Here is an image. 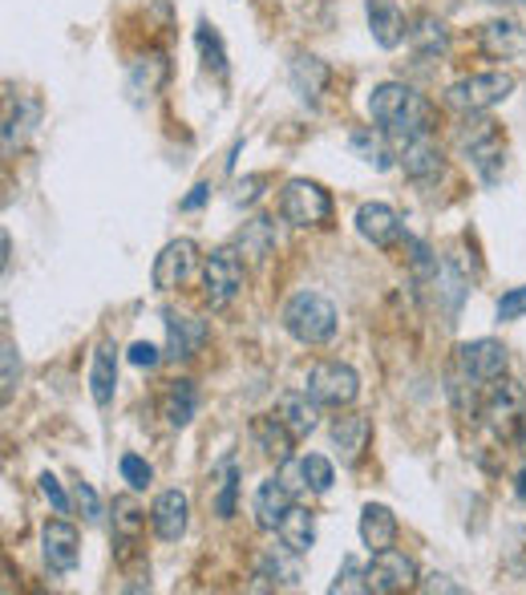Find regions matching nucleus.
<instances>
[{
  "mask_svg": "<svg viewBox=\"0 0 526 595\" xmlns=\"http://www.w3.org/2000/svg\"><path fill=\"white\" fill-rule=\"evenodd\" d=\"M368 114L373 122H381V130L393 142L405 146L418 134H430V106L418 90H409L401 81H381L377 90L368 93Z\"/></svg>",
  "mask_w": 526,
  "mask_h": 595,
  "instance_id": "obj_1",
  "label": "nucleus"
},
{
  "mask_svg": "<svg viewBox=\"0 0 526 595\" xmlns=\"http://www.w3.org/2000/svg\"><path fill=\"white\" fill-rule=\"evenodd\" d=\"M458 146L482 179H499L502 159H506V138H502L499 122L487 114H466L458 126Z\"/></svg>",
  "mask_w": 526,
  "mask_h": 595,
  "instance_id": "obj_2",
  "label": "nucleus"
},
{
  "mask_svg": "<svg viewBox=\"0 0 526 595\" xmlns=\"http://www.w3.org/2000/svg\"><path fill=\"white\" fill-rule=\"evenodd\" d=\"M284 329L300 344H324L336 336V308L320 291H296L284 305Z\"/></svg>",
  "mask_w": 526,
  "mask_h": 595,
  "instance_id": "obj_3",
  "label": "nucleus"
},
{
  "mask_svg": "<svg viewBox=\"0 0 526 595\" xmlns=\"http://www.w3.org/2000/svg\"><path fill=\"white\" fill-rule=\"evenodd\" d=\"M514 93V78L502 73V69H490V73H470V78L454 81L446 90V106H454L458 114H487L499 102H506Z\"/></svg>",
  "mask_w": 526,
  "mask_h": 595,
  "instance_id": "obj_4",
  "label": "nucleus"
},
{
  "mask_svg": "<svg viewBox=\"0 0 526 595\" xmlns=\"http://www.w3.org/2000/svg\"><path fill=\"white\" fill-rule=\"evenodd\" d=\"M239 291H243V260L236 248H215L203 260V300H207V308L224 312L236 305Z\"/></svg>",
  "mask_w": 526,
  "mask_h": 595,
  "instance_id": "obj_5",
  "label": "nucleus"
},
{
  "mask_svg": "<svg viewBox=\"0 0 526 595\" xmlns=\"http://www.w3.org/2000/svg\"><path fill=\"white\" fill-rule=\"evenodd\" d=\"M279 215L291 227H324L332 219V195L312 179H291L279 191Z\"/></svg>",
  "mask_w": 526,
  "mask_h": 595,
  "instance_id": "obj_6",
  "label": "nucleus"
},
{
  "mask_svg": "<svg viewBox=\"0 0 526 595\" xmlns=\"http://www.w3.org/2000/svg\"><path fill=\"white\" fill-rule=\"evenodd\" d=\"M304 389H308L320 405L348 410L356 397H361V377L353 373V365H341V361H316L312 369H308Z\"/></svg>",
  "mask_w": 526,
  "mask_h": 595,
  "instance_id": "obj_7",
  "label": "nucleus"
},
{
  "mask_svg": "<svg viewBox=\"0 0 526 595\" xmlns=\"http://www.w3.org/2000/svg\"><path fill=\"white\" fill-rule=\"evenodd\" d=\"M418 587V563L397 551V547H385V551H373V563H368V592L373 595H393Z\"/></svg>",
  "mask_w": 526,
  "mask_h": 595,
  "instance_id": "obj_8",
  "label": "nucleus"
},
{
  "mask_svg": "<svg viewBox=\"0 0 526 595\" xmlns=\"http://www.w3.org/2000/svg\"><path fill=\"white\" fill-rule=\"evenodd\" d=\"M506 361H511L506 357V344L490 341V336L458 344V369L470 381H499L502 373H506Z\"/></svg>",
  "mask_w": 526,
  "mask_h": 595,
  "instance_id": "obj_9",
  "label": "nucleus"
},
{
  "mask_svg": "<svg viewBox=\"0 0 526 595\" xmlns=\"http://www.w3.org/2000/svg\"><path fill=\"white\" fill-rule=\"evenodd\" d=\"M41 551H45V563H49L53 571H73L81 559V535L73 523H66V518H53V523H45V530H41Z\"/></svg>",
  "mask_w": 526,
  "mask_h": 595,
  "instance_id": "obj_10",
  "label": "nucleus"
},
{
  "mask_svg": "<svg viewBox=\"0 0 526 595\" xmlns=\"http://www.w3.org/2000/svg\"><path fill=\"white\" fill-rule=\"evenodd\" d=\"M195 264H198V248L191 239H174V243H167L162 255L155 260V288L158 291L183 288L186 279H191V272H195Z\"/></svg>",
  "mask_w": 526,
  "mask_h": 595,
  "instance_id": "obj_11",
  "label": "nucleus"
},
{
  "mask_svg": "<svg viewBox=\"0 0 526 595\" xmlns=\"http://www.w3.org/2000/svg\"><path fill=\"white\" fill-rule=\"evenodd\" d=\"M401 171L413 179V183H434L437 174L446 171V155L442 146L430 138V134H418L401 146Z\"/></svg>",
  "mask_w": 526,
  "mask_h": 595,
  "instance_id": "obj_12",
  "label": "nucleus"
},
{
  "mask_svg": "<svg viewBox=\"0 0 526 595\" xmlns=\"http://www.w3.org/2000/svg\"><path fill=\"white\" fill-rule=\"evenodd\" d=\"M523 405H526L523 389H514V385L502 381L499 389L487 397V405H482V417L490 422V430H494V434L518 437V417H523Z\"/></svg>",
  "mask_w": 526,
  "mask_h": 595,
  "instance_id": "obj_13",
  "label": "nucleus"
},
{
  "mask_svg": "<svg viewBox=\"0 0 526 595\" xmlns=\"http://www.w3.org/2000/svg\"><path fill=\"white\" fill-rule=\"evenodd\" d=\"M186 515H191V503L183 490H162L150 506V527L162 542H179L186 535Z\"/></svg>",
  "mask_w": 526,
  "mask_h": 595,
  "instance_id": "obj_14",
  "label": "nucleus"
},
{
  "mask_svg": "<svg viewBox=\"0 0 526 595\" xmlns=\"http://www.w3.org/2000/svg\"><path fill=\"white\" fill-rule=\"evenodd\" d=\"M356 231H361V239H368L373 248H393L397 239H401V215H397L389 203H361Z\"/></svg>",
  "mask_w": 526,
  "mask_h": 595,
  "instance_id": "obj_15",
  "label": "nucleus"
},
{
  "mask_svg": "<svg viewBox=\"0 0 526 595\" xmlns=\"http://www.w3.org/2000/svg\"><path fill=\"white\" fill-rule=\"evenodd\" d=\"M478 45L494 61H518V57H526V28L514 21H487L478 28Z\"/></svg>",
  "mask_w": 526,
  "mask_h": 595,
  "instance_id": "obj_16",
  "label": "nucleus"
},
{
  "mask_svg": "<svg viewBox=\"0 0 526 595\" xmlns=\"http://www.w3.org/2000/svg\"><path fill=\"white\" fill-rule=\"evenodd\" d=\"M365 16H368V33H373V41L381 49H397L409 37V21L397 9V0H365Z\"/></svg>",
  "mask_w": 526,
  "mask_h": 595,
  "instance_id": "obj_17",
  "label": "nucleus"
},
{
  "mask_svg": "<svg viewBox=\"0 0 526 595\" xmlns=\"http://www.w3.org/2000/svg\"><path fill=\"white\" fill-rule=\"evenodd\" d=\"M368 437H373V425H368L365 413H344V417H332V446L341 450L344 466H356L368 450Z\"/></svg>",
  "mask_w": 526,
  "mask_h": 595,
  "instance_id": "obj_18",
  "label": "nucleus"
},
{
  "mask_svg": "<svg viewBox=\"0 0 526 595\" xmlns=\"http://www.w3.org/2000/svg\"><path fill=\"white\" fill-rule=\"evenodd\" d=\"M291 506V490L279 482V478H267V482H260V490H255V499H251V515H255V527L260 530H276L279 518L288 515Z\"/></svg>",
  "mask_w": 526,
  "mask_h": 595,
  "instance_id": "obj_19",
  "label": "nucleus"
},
{
  "mask_svg": "<svg viewBox=\"0 0 526 595\" xmlns=\"http://www.w3.org/2000/svg\"><path fill=\"white\" fill-rule=\"evenodd\" d=\"M276 417L284 425H288V434L296 437V442H304V437L316 430V417H320V401H316L308 389L304 393H284L276 405Z\"/></svg>",
  "mask_w": 526,
  "mask_h": 595,
  "instance_id": "obj_20",
  "label": "nucleus"
},
{
  "mask_svg": "<svg viewBox=\"0 0 526 595\" xmlns=\"http://www.w3.org/2000/svg\"><path fill=\"white\" fill-rule=\"evenodd\" d=\"M279 542H284V551L288 556H308L316 542V518L312 511H304V506H288V515L279 518L276 527Z\"/></svg>",
  "mask_w": 526,
  "mask_h": 595,
  "instance_id": "obj_21",
  "label": "nucleus"
},
{
  "mask_svg": "<svg viewBox=\"0 0 526 595\" xmlns=\"http://www.w3.org/2000/svg\"><path fill=\"white\" fill-rule=\"evenodd\" d=\"M114 389H118V348L110 341L98 344V353H93V369H90V393L98 405H110L114 401Z\"/></svg>",
  "mask_w": 526,
  "mask_h": 595,
  "instance_id": "obj_22",
  "label": "nucleus"
},
{
  "mask_svg": "<svg viewBox=\"0 0 526 595\" xmlns=\"http://www.w3.org/2000/svg\"><path fill=\"white\" fill-rule=\"evenodd\" d=\"M167 332H171L167 357H174V361L195 357L198 348H203V341H207V324L195 317H174V312H167Z\"/></svg>",
  "mask_w": 526,
  "mask_h": 595,
  "instance_id": "obj_23",
  "label": "nucleus"
},
{
  "mask_svg": "<svg viewBox=\"0 0 526 595\" xmlns=\"http://www.w3.org/2000/svg\"><path fill=\"white\" fill-rule=\"evenodd\" d=\"M361 542L368 551H385L397 542V515L381 503H368L361 511Z\"/></svg>",
  "mask_w": 526,
  "mask_h": 595,
  "instance_id": "obj_24",
  "label": "nucleus"
},
{
  "mask_svg": "<svg viewBox=\"0 0 526 595\" xmlns=\"http://www.w3.org/2000/svg\"><path fill=\"white\" fill-rule=\"evenodd\" d=\"M324 85H329V66L320 61V57L312 54H300L296 61H291V90L300 93L304 102H320V93H324Z\"/></svg>",
  "mask_w": 526,
  "mask_h": 595,
  "instance_id": "obj_25",
  "label": "nucleus"
},
{
  "mask_svg": "<svg viewBox=\"0 0 526 595\" xmlns=\"http://www.w3.org/2000/svg\"><path fill=\"white\" fill-rule=\"evenodd\" d=\"M251 437H255V446H260L267 458H276V462H288L291 442H296L279 417H255V422H251Z\"/></svg>",
  "mask_w": 526,
  "mask_h": 595,
  "instance_id": "obj_26",
  "label": "nucleus"
},
{
  "mask_svg": "<svg viewBox=\"0 0 526 595\" xmlns=\"http://www.w3.org/2000/svg\"><path fill=\"white\" fill-rule=\"evenodd\" d=\"M198 410V393H195V381H171L167 397H162V417L174 425V430H183Z\"/></svg>",
  "mask_w": 526,
  "mask_h": 595,
  "instance_id": "obj_27",
  "label": "nucleus"
},
{
  "mask_svg": "<svg viewBox=\"0 0 526 595\" xmlns=\"http://www.w3.org/2000/svg\"><path fill=\"white\" fill-rule=\"evenodd\" d=\"M142 527H146V511H142V506L134 503L130 494L114 499V535H118L126 547H134V542H138Z\"/></svg>",
  "mask_w": 526,
  "mask_h": 595,
  "instance_id": "obj_28",
  "label": "nucleus"
},
{
  "mask_svg": "<svg viewBox=\"0 0 526 595\" xmlns=\"http://www.w3.org/2000/svg\"><path fill=\"white\" fill-rule=\"evenodd\" d=\"M239 248H243V255H251V260H263V255L276 248V224L272 219H251V224H243V231H239Z\"/></svg>",
  "mask_w": 526,
  "mask_h": 595,
  "instance_id": "obj_29",
  "label": "nucleus"
},
{
  "mask_svg": "<svg viewBox=\"0 0 526 595\" xmlns=\"http://www.w3.org/2000/svg\"><path fill=\"white\" fill-rule=\"evenodd\" d=\"M409 41L418 45V54L434 57V54H446L449 33H446V25H442L437 16H418V25L409 28Z\"/></svg>",
  "mask_w": 526,
  "mask_h": 595,
  "instance_id": "obj_30",
  "label": "nucleus"
},
{
  "mask_svg": "<svg viewBox=\"0 0 526 595\" xmlns=\"http://www.w3.org/2000/svg\"><path fill=\"white\" fill-rule=\"evenodd\" d=\"M162 78H167V57H162V54H150V57H142V61L134 66L130 85H134V90L155 93L158 85H162Z\"/></svg>",
  "mask_w": 526,
  "mask_h": 595,
  "instance_id": "obj_31",
  "label": "nucleus"
},
{
  "mask_svg": "<svg viewBox=\"0 0 526 595\" xmlns=\"http://www.w3.org/2000/svg\"><path fill=\"white\" fill-rule=\"evenodd\" d=\"M353 150L361 155L365 162H373L377 171H389V150H385V142L377 138V134H368V130H353Z\"/></svg>",
  "mask_w": 526,
  "mask_h": 595,
  "instance_id": "obj_32",
  "label": "nucleus"
},
{
  "mask_svg": "<svg viewBox=\"0 0 526 595\" xmlns=\"http://www.w3.org/2000/svg\"><path fill=\"white\" fill-rule=\"evenodd\" d=\"M329 592L332 595H341V592H368V568H361L356 559H344Z\"/></svg>",
  "mask_w": 526,
  "mask_h": 595,
  "instance_id": "obj_33",
  "label": "nucleus"
},
{
  "mask_svg": "<svg viewBox=\"0 0 526 595\" xmlns=\"http://www.w3.org/2000/svg\"><path fill=\"white\" fill-rule=\"evenodd\" d=\"M198 49H203V57H207V69H215L219 78L227 73V54H224V41H219V33L210 25H198Z\"/></svg>",
  "mask_w": 526,
  "mask_h": 595,
  "instance_id": "obj_34",
  "label": "nucleus"
},
{
  "mask_svg": "<svg viewBox=\"0 0 526 595\" xmlns=\"http://www.w3.org/2000/svg\"><path fill=\"white\" fill-rule=\"evenodd\" d=\"M300 466H304V478H308V490L324 494V490L332 487V462L324 454H308V458H300Z\"/></svg>",
  "mask_w": 526,
  "mask_h": 595,
  "instance_id": "obj_35",
  "label": "nucleus"
},
{
  "mask_svg": "<svg viewBox=\"0 0 526 595\" xmlns=\"http://www.w3.org/2000/svg\"><path fill=\"white\" fill-rule=\"evenodd\" d=\"M122 478L130 482V490H146L150 487V478H155V470H150V462L146 458H138V454H122Z\"/></svg>",
  "mask_w": 526,
  "mask_h": 595,
  "instance_id": "obj_36",
  "label": "nucleus"
},
{
  "mask_svg": "<svg viewBox=\"0 0 526 595\" xmlns=\"http://www.w3.org/2000/svg\"><path fill=\"white\" fill-rule=\"evenodd\" d=\"M73 503H78V511H81L85 523H102V499L93 494L90 482H73Z\"/></svg>",
  "mask_w": 526,
  "mask_h": 595,
  "instance_id": "obj_37",
  "label": "nucleus"
},
{
  "mask_svg": "<svg viewBox=\"0 0 526 595\" xmlns=\"http://www.w3.org/2000/svg\"><path fill=\"white\" fill-rule=\"evenodd\" d=\"M518 317H526V284L523 288H511L499 300V320H518Z\"/></svg>",
  "mask_w": 526,
  "mask_h": 595,
  "instance_id": "obj_38",
  "label": "nucleus"
},
{
  "mask_svg": "<svg viewBox=\"0 0 526 595\" xmlns=\"http://www.w3.org/2000/svg\"><path fill=\"white\" fill-rule=\"evenodd\" d=\"M236 490H239L236 470H227V474H224V490H219V503H215V515H219V518L236 515Z\"/></svg>",
  "mask_w": 526,
  "mask_h": 595,
  "instance_id": "obj_39",
  "label": "nucleus"
},
{
  "mask_svg": "<svg viewBox=\"0 0 526 595\" xmlns=\"http://www.w3.org/2000/svg\"><path fill=\"white\" fill-rule=\"evenodd\" d=\"M41 494L49 499L53 511H57V515H69V494H66V490H61V482H57V478H53V474H41Z\"/></svg>",
  "mask_w": 526,
  "mask_h": 595,
  "instance_id": "obj_40",
  "label": "nucleus"
},
{
  "mask_svg": "<svg viewBox=\"0 0 526 595\" xmlns=\"http://www.w3.org/2000/svg\"><path fill=\"white\" fill-rule=\"evenodd\" d=\"M158 348L150 341H138V344H130V365H138V369H155L158 365Z\"/></svg>",
  "mask_w": 526,
  "mask_h": 595,
  "instance_id": "obj_41",
  "label": "nucleus"
},
{
  "mask_svg": "<svg viewBox=\"0 0 526 595\" xmlns=\"http://www.w3.org/2000/svg\"><path fill=\"white\" fill-rule=\"evenodd\" d=\"M16 373H21V365H16V348H13V341H4V397H13Z\"/></svg>",
  "mask_w": 526,
  "mask_h": 595,
  "instance_id": "obj_42",
  "label": "nucleus"
},
{
  "mask_svg": "<svg viewBox=\"0 0 526 595\" xmlns=\"http://www.w3.org/2000/svg\"><path fill=\"white\" fill-rule=\"evenodd\" d=\"M418 587L425 595H437V592H442V595H458L461 592V583H449V575H430V580L418 583Z\"/></svg>",
  "mask_w": 526,
  "mask_h": 595,
  "instance_id": "obj_43",
  "label": "nucleus"
},
{
  "mask_svg": "<svg viewBox=\"0 0 526 595\" xmlns=\"http://www.w3.org/2000/svg\"><path fill=\"white\" fill-rule=\"evenodd\" d=\"M207 195H210V186H207V183H198L195 191H191V195H186L183 203H179V207H183V211H198V207L207 203Z\"/></svg>",
  "mask_w": 526,
  "mask_h": 595,
  "instance_id": "obj_44",
  "label": "nucleus"
},
{
  "mask_svg": "<svg viewBox=\"0 0 526 595\" xmlns=\"http://www.w3.org/2000/svg\"><path fill=\"white\" fill-rule=\"evenodd\" d=\"M260 183H263V179H248V183L239 186V195H236V203H251V198L260 195V191H255V186H260Z\"/></svg>",
  "mask_w": 526,
  "mask_h": 595,
  "instance_id": "obj_45",
  "label": "nucleus"
},
{
  "mask_svg": "<svg viewBox=\"0 0 526 595\" xmlns=\"http://www.w3.org/2000/svg\"><path fill=\"white\" fill-rule=\"evenodd\" d=\"M514 490H518V499H523V503H526V470H523V474H518V487H514Z\"/></svg>",
  "mask_w": 526,
  "mask_h": 595,
  "instance_id": "obj_46",
  "label": "nucleus"
},
{
  "mask_svg": "<svg viewBox=\"0 0 526 595\" xmlns=\"http://www.w3.org/2000/svg\"><path fill=\"white\" fill-rule=\"evenodd\" d=\"M518 437L526 442V405H523V417H518Z\"/></svg>",
  "mask_w": 526,
  "mask_h": 595,
  "instance_id": "obj_47",
  "label": "nucleus"
}]
</instances>
